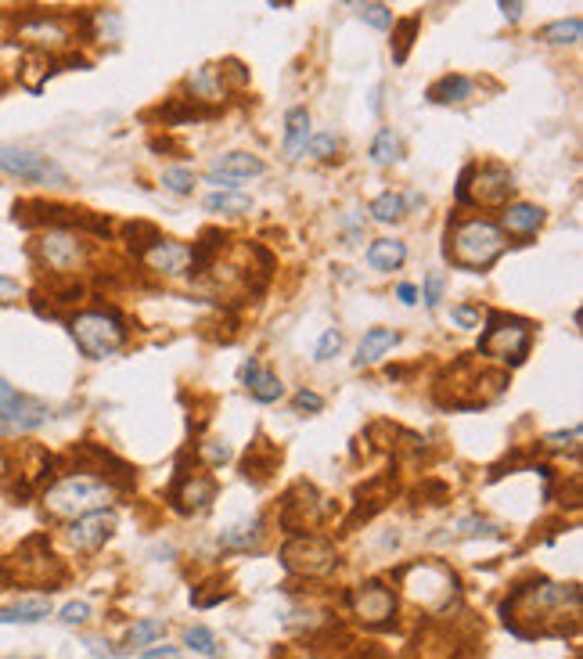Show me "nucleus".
<instances>
[{
    "instance_id": "24",
    "label": "nucleus",
    "mask_w": 583,
    "mask_h": 659,
    "mask_svg": "<svg viewBox=\"0 0 583 659\" xmlns=\"http://www.w3.org/2000/svg\"><path fill=\"white\" fill-rule=\"evenodd\" d=\"M54 73H58V62H54V55H44V51H26V55H22V65H18V80L33 94L44 91V83L51 80Z\"/></svg>"
},
{
    "instance_id": "18",
    "label": "nucleus",
    "mask_w": 583,
    "mask_h": 659,
    "mask_svg": "<svg viewBox=\"0 0 583 659\" xmlns=\"http://www.w3.org/2000/svg\"><path fill=\"white\" fill-rule=\"evenodd\" d=\"M267 173V166H263V159H256L252 152H227L220 155L213 163V170H209V184H224V191H234V184L238 181H249V177H263Z\"/></svg>"
},
{
    "instance_id": "27",
    "label": "nucleus",
    "mask_w": 583,
    "mask_h": 659,
    "mask_svg": "<svg viewBox=\"0 0 583 659\" xmlns=\"http://www.w3.org/2000/svg\"><path fill=\"white\" fill-rule=\"evenodd\" d=\"M263 519L260 515H252V519H245V523H234V526H227V530H220V548H238V551H245V548H256V544L263 541Z\"/></svg>"
},
{
    "instance_id": "38",
    "label": "nucleus",
    "mask_w": 583,
    "mask_h": 659,
    "mask_svg": "<svg viewBox=\"0 0 583 659\" xmlns=\"http://www.w3.org/2000/svg\"><path fill=\"white\" fill-rule=\"evenodd\" d=\"M166 634V623L155 620V616H148V620H137L134 627H130V634H126V641L134 645V649H141V645H155V641Z\"/></svg>"
},
{
    "instance_id": "37",
    "label": "nucleus",
    "mask_w": 583,
    "mask_h": 659,
    "mask_svg": "<svg viewBox=\"0 0 583 659\" xmlns=\"http://www.w3.org/2000/svg\"><path fill=\"white\" fill-rule=\"evenodd\" d=\"M126 238H130V249H134V256H144L148 249H152L155 242H159V227L155 224H144V220H137V224H126Z\"/></svg>"
},
{
    "instance_id": "23",
    "label": "nucleus",
    "mask_w": 583,
    "mask_h": 659,
    "mask_svg": "<svg viewBox=\"0 0 583 659\" xmlns=\"http://www.w3.org/2000/svg\"><path fill=\"white\" fill-rule=\"evenodd\" d=\"M393 346H400V332H393V328H371V332H364V339H360L353 364H357V368H371V364H378L386 353H393Z\"/></svg>"
},
{
    "instance_id": "10",
    "label": "nucleus",
    "mask_w": 583,
    "mask_h": 659,
    "mask_svg": "<svg viewBox=\"0 0 583 659\" xmlns=\"http://www.w3.org/2000/svg\"><path fill=\"white\" fill-rule=\"evenodd\" d=\"M321 523H324V497H321V490H317L314 483L299 479L296 487L281 497L278 526L288 533V537H303V533L317 530Z\"/></svg>"
},
{
    "instance_id": "54",
    "label": "nucleus",
    "mask_w": 583,
    "mask_h": 659,
    "mask_svg": "<svg viewBox=\"0 0 583 659\" xmlns=\"http://www.w3.org/2000/svg\"><path fill=\"white\" fill-rule=\"evenodd\" d=\"M522 8H526V4H519V0H512V4L504 0V4H501L504 19H508V22H519V19H522Z\"/></svg>"
},
{
    "instance_id": "44",
    "label": "nucleus",
    "mask_w": 583,
    "mask_h": 659,
    "mask_svg": "<svg viewBox=\"0 0 583 659\" xmlns=\"http://www.w3.org/2000/svg\"><path fill=\"white\" fill-rule=\"evenodd\" d=\"M342 350V332L339 328H324V335H321V343H317V350H314V361H332L335 353Z\"/></svg>"
},
{
    "instance_id": "11",
    "label": "nucleus",
    "mask_w": 583,
    "mask_h": 659,
    "mask_svg": "<svg viewBox=\"0 0 583 659\" xmlns=\"http://www.w3.org/2000/svg\"><path fill=\"white\" fill-rule=\"evenodd\" d=\"M0 173L18 177L29 184H44V188H69V173L62 166L29 148H0Z\"/></svg>"
},
{
    "instance_id": "1",
    "label": "nucleus",
    "mask_w": 583,
    "mask_h": 659,
    "mask_svg": "<svg viewBox=\"0 0 583 659\" xmlns=\"http://www.w3.org/2000/svg\"><path fill=\"white\" fill-rule=\"evenodd\" d=\"M508 631L519 638L537 634H566L580 620V587L551 584V580H530L519 584L501 605Z\"/></svg>"
},
{
    "instance_id": "46",
    "label": "nucleus",
    "mask_w": 583,
    "mask_h": 659,
    "mask_svg": "<svg viewBox=\"0 0 583 659\" xmlns=\"http://www.w3.org/2000/svg\"><path fill=\"white\" fill-rule=\"evenodd\" d=\"M414 497H422L425 505H443V501L450 497V487L447 483H440V479H425L422 487L414 490Z\"/></svg>"
},
{
    "instance_id": "34",
    "label": "nucleus",
    "mask_w": 583,
    "mask_h": 659,
    "mask_svg": "<svg viewBox=\"0 0 583 659\" xmlns=\"http://www.w3.org/2000/svg\"><path fill=\"white\" fill-rule=\"evenodd\" d=\"M544 44H576V40L583 37V22H580V15H573V19H558V22H551V26H544L537 33Z\"/></svg>"
},
{
    "instance_id": "35",
    "label": "nucleus",
    "mask_w": 583,
    "mask_h": 659,
    "mask_svg": "<svg viewBox=\"0 0 583 659\" xmlns=\"http://www.w3.org/2000/svg\"><path fill=\"white\" fill-rule=\"evenodd\" d=\"M371 159H375V166H393L400 159V137L389 127L378 130L375 141H371Z\"/></svg>"
},
{
    "instance_id": "15",
    "label": "nucleus",
    "mask_w": 583,
    "mask_h": 659,
    "mask_svg": "<svg viewBox=\"0 0 583 659\" xmlns=\"http://www.w3.org/2000/svg\"><path fill=\"white\" fill-rule=\"evenodd\" d=\"M112 533H116V512L101 508V512H87V515H80V519H72L69 544L76 551H101Z\"/></svg>"
},
{
    "instance_id": "41",
    "label": "nucleus",
    "mask_w": 583,
    "mask_h": 659,
    "mask_svg": "<svg viewBox=\"0 0 583 659\" xmlns=\"http://www.w3.org/2000/svg\"><path fill=\"white\" fill-rule=\"evenodd\" d=\"M443 289H447V274H443V271H429V274H425V285H422L425 307H440Z\"/></svg>"
},
{
    "instance_id": "2",
    "label": "nucleus",
    "mask_w": 583,
    "mask_h": 659,
    "mask_svg": "<svg viewBox=\"0 0 583 659\" xmlns=\"http://www.w3.org/2000/svg\"><path fill=\"white\" fill-rule=\"evenodd\" d=\"M504 231L494 220L468 217L447 231V256L458 271H486L504 253Z\"/></svg>"
},
{
    "instance_id": "7",
    "label": "nucleus",
    "mask_w": 583,
    "mask_h": 659,
    "mask_svg": "<svg viewBox=\"0 0 583 659\" xmlns=\"http://www.w3.org/2000/svg\"><path fill=\"white\" fill-rule=\"evenodd\" d=\"M512 191H515V177L508 166H501V163L468 166V170L461 173L458 202H465V206L497 209V206H508Z\"/></svg>"
},
{
    "instance_id": "33",
    "label": "nucleus",
    "mask_w": 583,
    "mask_h": 659,
    "mask_svg": "<svg viewBox=\"0 0 583 659\" xmlns=\"http://www.w3.org/2000/svg\"><path fill=\"white\" fill-rule=\"evenodd\" d=\"M368 213L378 220V224H396V220H404V217H407V202H404V195H396V191H386V195H378V199L371 202Z\"/></svg>"
},
{
    "instance_id": "21",
    "label": "nucleus",
    "mask_w": 583,
    "mask_h": 659,
    "mask_svg": "<svg viewBox=\"0 0 583 659\" xmlns=\"http://www.w3.org/2000/svg\"><path fill=\"white\" fill-rule=\"evenodd\" d=\"M242 382H245V389H249V397L260 400V404H274V400L285 397V386H281V379L274 375V371L263 368L256 357H249V364L242 368Z\"/></svg>"
},
{
    "instance_id": "16",
    "label": "nucleus",
    "mask_w": 583,
    "mask_h": 659,
    "mask_svg": "<svg viewBox=\"0 0 583 659\" xmlns=\"http://www.w3.org/2000/svg\"><path fill=\"white\" fill-rule=\"evenodd\" d=\"M18 37H22V44H29V51H44V55H51V51H65V47L72 44L69 26H65L62 19H54V15L29 19L26 26L18 29Z\"/></svg>"
},
{
    "instance_id": "52",
    "label": "nucleus",
    "mask_w": 583,
    "mask_h": 659,
    "mask_svg": "<svg viewBox=\"0 0 583 659\" xmlns=\"http://www.w3.org/2000/svg\"><path fill=\"white\" fill-rule=\"evenodd\" d=\"M396 296H400V303H407V307H414V303H418V289H414L411 281L396 285Z\"/></svg>"
},
{
    "instance_id": "6",
    "label": "nucleus",
    "mask_w": 583,
    "mask_h": 659,
    "mask_svg": "<svg viewBox=\"0 0 583 659\" xmlns=\"http://www.w3.org/2000/svg\"><path fill=\"white\" fill-rule=\"evenodd\" d=\"M33 253L51 274L76 278V271H83L90 263V242L80 231H69V227H47L44 235L36 238Z\"/></svg>"
},
{
    "instance_id": "47",
    "label": "nucleus",
    "mask_w": 583,
    "mask_h": 659,
    "mask_svg": "<svg viewBox=\"0 0 583 659\" xmlns=\"http://www.w3.org/2000/svg\"><path fill=\"white\" fill-rule=\"evenodd\" d=\"M94 26H98V37L101 40H119V29H123V22H119L116 11H94Z\"/></svg>"
},
{
    "instance_id": "43",
    "label": "nucleus",
    "mask_w": 583,
    "mask_h": 659,
    "mask_svg": "<svg viewBox=\"0 0 583 659\" xmlns=\"http://www.w3.org/2000/svg\"><path fill=\"white\" fill-rule=\"evenodd\" d=\"M339 137L335 134H310V145H306V152L314 155V159H332L335 152H339Z\"/></svg>"
},
{
    "instance_id": "50",
    "label": "nucleus",
    "mask_w": 583,
    "mask_h": 659,
    "mask_svg": "<svg viewBox=\"0 0 583 659\" xmlns=\"http://www.w3.org/2000/svg\"><path fill=\"white\" fill-rule=\"evenodd\" d=\"M198 454L206 458V465H227L231 461V447L227 443H198Z\"/></svg>"
},
{
    "instance_id": "49",
    "label": "nucleus",
    "mask_w": 583,
    "mask_h": 659,
    "mask_svg": "<svg viewBox=\"0 0 583 659\" xmlns=\"http://www.w3.org/2000/svg\"><path fill=\"white\" fill-rule=\"evenodd\" d=\"M292 407H296V411H306V415H317V411H324V397L314 393V389H299L296 397H292Z\"/></svg>"
},
{
    "instance_id": "48",
    "label": "nucleus",
    "mask_w": 583,
    "mask_h": 659,
    "mask_svg": "<svg viewBox=\"0 0 583 659\" xmlns=\"http://www.w3.org/2000/svg\"><path fill=\"white\" fill-rule=\"evenodd\" d=\"M58 620H62L65 627H83V623L90 620V605H87V602H69V605H62Z\"/></svg>"
},
{
    "instance_id": "26",
    "label": "nucleus",
    "mask_w": 583,
    "mask_h": 659,
    "mask_svg": "<svg viewBox=\"0 0 583 659\" xmlns=\"http://www.w3.org/2000/svg\"><path fill=\"white\" fill-rule=\"evenodd\" d=\"M472 91H476V87H472L468 76L447 73L429 87V101L432 105H461V101L472 98Z\"/></svg>"
},
{
    "instance_id": "45",
    "label": "nucleus",
    "mask_w": 583,
    "mask_h": 659,
    "mask_svg": "<svg viewBox=\"0 0 583 659\" xmlns=\"http://www.w3.org/2000/svg\"><path fill=\"white\" fill-rule=\"evenodd\" d=\"M544 447H548V451H576V447H580V425H573V429H566V433H548L544 436Z\"/></svg>"
},
{
    "instance_id": "36",
    "label": "nucleus",
    "mask_w": 583,
    "mask_h": 659,
    "mask_svg": "<svg viewBox=\"0 0 583 659\" xmlns=\"http://www.w3.org/2000/svg\"><path fill=\"white\" fill-rule=\"evenodd\" d=\"M184 641H188L191 652H198V656H206V659L220 656V641H216V634L209 631V627H202V623L188 627V631H184Z\"/></svg>"
},
{
    "instance_id": "8",
    "label": "nucleus",
    "mask_w": 583,
    "mask_h": 659,
    "mask_svg": "<svg viewBox=\"0 0 583 659\" xmlns=\"http://www.w3.org/2000/svg\"><path fill=\"white\" fill-rule=\"evenodd\" d=\"M281 562H285L288 573L296 577H328L335 566H339V551L328 537H317V533H303V537H288L285 548H281Z\"/></svg>"
},
{
    "instance_id": "3",
    "label": "nucleus",
    "mask_w": 583,
    "mask_h": 659,
    "mask_svg": "<svg viewBox=\"0 0 583 659\" xmlns=\"http://www.w3.org/2000/svg\"><path fill=\"white\" fill-rule=\"evenodd\" d=\"M119 490L98 476H65L44 490V508L54 519H80L87 512H101L116 501Z\"/></svg>"
},
{
    "instance_id": "19",
    "label": "nucleus",
    "mask_w": 583,
    "mask_h": 659,
    "mask_svg": "<svg viewBox=\"0 0 583 659\" xmlns=\"http://www.w3.org/2000/svg\"><path fill=\"white\" fill-rule=\"evenodd\" d=\"M278 465H281L278 443H270L267 436H256L242 458V476H245V483H252V487H263V483L278 472Z\"/></svg>"
},
{
    "instance_id": "20",
    "label": "nucleus",
    "mask_w": 583,
    "mask_h": 659,
    "mask_svg": "<svg viewBox=\"0 0 583 659\" xmlns=\"http://www.w3.org/2000/svg\"><path fill=\"white\" fill-rule=\"evenodd\" d=\"M141 260L148 263V271H155V274H188L191 249L184 242H177V238H159Z\"/></svg>"
},
{
    "instance_id": "5",
    "label": "nucleus",
    "mask_w": 583,
    "mask_h": 659,
    "mask_svg": "<svg viewBox=\"0 0 583 659\" xmlns=\"http://www.w3.org/2000/svg\"><path fill=\"white\" fill-rule=\"evenodd\" d=\"M530 343H533V325L526 317L490 314L483 339H479V353L497 364H512L515 368V364H522L530 357Z\"/></svg>"
},
{
    "instance_id": "53",
    "label": "nucleus",
    "mask_w": 583,
    "mask_h": 659,
    "mask_svg": "<svg viewBox=\"0 0 583 659\" xmlns=\"http://www.w3.org/2000/svg\"><path fill=\"white\" fill-rule=\"evenodd\" d=\"M141 659H184V656L177 649H170V645H162V649H148Z\"/></svg>"
},
{
    "instance_id": "30",
    "label": "nucleus",
    "mask_w": 583,
    "mask_h": 659,
    "mask_svg": "<svg viewBox=\"0 0 583 659\" xmlns=\"http://www.w3.org/2000/svg\"><path fill=\"white\" fill-rule=\"evenodd\" d=\"M44 616H51V602L47 598H26V602L0 609V623H40Z\"/></svg>"
},
{
    "instance_id": "13",
    "label": "nucleus",
    "mask_w": 583,
    "mask_h": 659,
    "mask_svg": "<svg viewBox=\"0 0 583 659\" xmlns=\"http://www.w3.org/2000/svg\"><path fill=\"white\" fill-rule=\"evenodd\" d=\"M346 602L353 605V616H357L364 627H389L393 616H396L393 587H386L382 580H368V584H360L353 595H346Z\"/></svg>"
},
{
    "instance_id": "42",
    "label": "nucleus",
    "mask_w": 583,
    "mask_h": 659,
    "mask_svg": "<svg viewBox=\"0 0 583 659\" xmlns=\"http://www.w3.org/2000/svg\"><path fill=\"white\" fill-rule=\"evenodd\" d=\"M360 19L368 22V26L375 29H389L393 26V11H389V4H360Z\"/></svg>"
},
{
    "instance_id": "25",
    "label": "nucleus",
    "mask_w": 583,
    "mask_h": 659,
    "mask_svg": "<svg viewBox=\"0 0 583 659\" xmlns=\"http://www.w3.org/2000/svg\"><path fill=\"white\" fill-rule=\"evenodd\" d=\"M306 145H310V112H306V109H288V116H285V145H281V152H285L288 163H296L299 155L306 152Z\"/></svg>"
},
{
    "instance_id": "14",
    "label": "nucleus",
    "mask_w": 583,
    "mask_h": 659,
    "mask_svg": "<svg viewBox=\"0 0 583 659\" xmlns=\"http://www.w3.org/2000/svg\"><path fill=\"white\" fill-rule=\"evenodd\" d=\"M166 497H170V505L177 508L180 515H198L216 501V479L209 476V472L180 469L177 476H173V487Z\"/></svg>"
},
{
    "instance_id": "22",
    "label": "nucleus",
    "mask_w": 583,
    "mask_h": 659,
    "mask_svg": "<svg viewBox=\"0 0 583 659\" xmlns=\"http://www.w3.org/2000/svg\"><path fill=\"white\" fill-rule=\"evenodd\" d=\"M501 231L508 235H519V238H530L537 235L540 227H544V209L540 206H530V202H515V206H504V217H501Z\"/></svg>"
},
{
    "instance_id": "12",
    "label": "nucleus",
    "mask_w": 583,
    "mask_h": 659,
    "mask_svg": "<svg viewBox=\"0 0 583 659\" xmlns=\"http://www.w3.org/2000/svg\"><path fill=\"white\" fill-rule=\"evenodd\" d=\"M47 422V404L18 393L8 379H0V433H33Z\"/></svg>"
},
{
    "instance_id": "55",
    "label": "nucleus",
    "mask_w": 583,
    "mask_h": 659,
    "mask_svg": "<svg viewBox=\"0 0 583 659\" xmlns=\"http://www.w3.org/2000/svg\"><path fill=\"white\" fill-rule=\"evenodd\" d=\"M8 472H11V465H8V454L0 451V479H8Z\"/></svg>"
},
{
    "instance_id": "32",
    "label": "nucleus",
    "mask_w": 583,
    "mask_h": 659,
    "mask_svg": "<svg viewBox=\"0 0 583 659\" xmlns=\"http://www.w3.org/2000/svg\"><path fill=\"white\" fill-rule=\"evenodd\" d=\"M206 213H224V217H242V213H252V199L242 195V191H213L206 195Z\"/></svg>"
},
{
    "instance_id": "4",
    "label": "nucleus",
    "mask_w": 583,
    "mask_h": 659,
    "mask_svg": "<svg viewBox=\"0 0 583 659\" xmlns=\"http://www.w3.org/2000/svg\"><path fill=\"white\" fill-rule=\"evenodd\" d=\"M69 332L76 339V346L83 350V357L90 361H105L116 357L126 346V321L119 317V310H80L69 321Z\"/></svg>"
},
{
    "instance_id": "9",
    "label": "nucleus",
    "mask_w": 583,
    "mask_h": 659,
    "mask_svg": "<svg viewBox=\"0 0 583 659\" xmlns=\"http://www.w3.org/2000/svg\"><path fill=\"white\" fill-rule=\"evenodd\" d=\"M8 573L15 580H22V584L47 587V591H54V587L65 580V566L51 555L44 533H40V537H29V541L11 555Z\"/></svg>"
},
{
    "instance_id": "17",
    "label": "nucleus",
    "mask_w": 583,
    "mask_h": 659,
    "mask_svg": "<svg viewBox=\"0 0 583 659\" xmlns=\"http://www.w3.org/2000/svg\"><path fill=\"white\" fill-rule=\"evenodd\" d=\"M396 494V479L393 472H386V476H375L368 479L364 487H357V494H353V515L346 526H357V523H368V519H375L382 508L393 501Z\"/></svg>"
},
{
    "instance_id": "29",
    "label": "nucleus",
    "mask_w": 583,
    "mask_h": 659,
    "mask_svg": "<svg viewBox=\"0 0 583 659\" xmlns=\"http://www.w3.org/2000/svg\"><path fill=\"white\" fill-rule=\"evenodd\" d=\"M404 260H407V245L396 242V238H378L368 249V263L375 271H400Z\"/></svg>"
},
{
    "instance_id": "31",
    "label": "nucleus",
    "mask_w": 583,
    "mask_h": 659,
    "mask_svg": "<svg viewBox=\"0 0 583 659\" xmlns=\"http://www.w3.org/2000/svg\"><path fill=\"white\" fill-rule=\"evenodd\" d=\"M418 29H422V19L418 15H407V19H393V62L404 65L407 55H411L414 47V37H418Z\"/></svg>"
},
{
    "instance_id": "51",
    "label": "nucleus",
    "mask_w": 583,
    "mask_h": 659,
    "mask_svg": "<svg viewBox=\"0 0 583 659\" xmlns=\"http://www.w3.org/2000/svg\"><path fill=\"white\" fill-rule=\"evenodd\" d=\"M450 317H454V321H458L461 328L479 325V310H472V307H454V310H450Z\"/></svg>"
},
{
    "instance_id": "39",
    "label": "nucleus",
    "mask_w": 583,
    "mask_h": 659,
    "mask_svg": "<svg viewBox=\"0 0 583 659\" xmlns=\"http://www.w3.org/2000/svg\"><path fill=\"white\" fill-rule=\"evenodd\" d=\"M162 188L173 191V195H191V191H195V173L184 170V166L162 170Z\"/></svg>"
},
{
    "instance_id": "28",
    "label": "nucleus",
    "mask_w": 583,
    "mask_h": 659,
    "mask_svg": "<svg viewBox=\"0 0 583 659\" xmlns=\"http://www.w3.org/2000/svg\"><path fill=\"white\" fill-rule=\"evenodd\" d=\"M188 91H191V101L209 105V101L224 98L227 87H224V80H220V69H216V65H202V69L188 80Z\"/></svg>"
},
{
    "instance_id": "40",
    "label": "nucleus",
    "mask_w": 583,
    "mask_h": 659,
    "mask_svg": "<svg viewBox=\"0 0 583 659\" xmlns=\"http://www.w3.org/2000/svg\"><path fill=\"white\" fill-rule=\"evenodd\" d=\"M458 537H497V526L483 515H465L458 523Z\"/></svg>"
}]
</instances>
